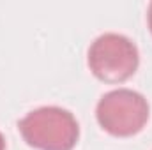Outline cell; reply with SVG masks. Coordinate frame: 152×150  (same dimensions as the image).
Instances as JSON below:
<instances>
[{
    "mask_svg": "<svg viewBox=\"0 0 152 150\" xmlns=\"http://www.w3.org/2000/svg\"><path fill=\"white\" fill-rule=\"evenodd\" d=\"M27 145L37 150H73L80 138L75 115L58 106H44L30 111L18 122Z\"/></svg>",
    "mask_w": 152,
    "mask_h": 150,
    "instance_id": "obj_1",
    "label": "cell"
},
{
    "mask_svg": "<svg viewBox=\"0 0 152 150\" xmlns=\"http://www.w3.org/2000/svg\"><path fill=\"white\" fill-rule=\"evenodd\" d=\"M140 55L136 44L120 34H103L88 48V67L104 83H122L136 73Z\"/></svg>",
    "mask_w": 152,
    "mask_h": 150,
    "instance_id": "obj_2",
    "label": "cell"
},
{
    "mask_svg": "<svg viewBox=\"0 0 152 150\" xmlns=\"http://www.w3.org/2000/svg\"><path fill=\"white\" fill-rule=\"evenodd\" d=\"M96 117L106 133L118 138H127L145 127L149 120V103L134 90H112L97 103Z\"/></svg>",
    "mask_w": 152,
    "mask_h": 150,
    "instance_id": "obj_3",
    "label": "cell"
},
{
    "mask_svg": "<svg viewBox=\"0 0 152 150\" xmlns=\"http://www.w3.org/2000/svg\"><path fill=\"white\" fill-rule=\"evenodd\" d=\"M147 20H149V28H151V32H152V2H151V5H149V11H147Z\"/></svg>",
    "mask_w": 152,
    "mask_h": 150,
    "instance_id": "obj_4",
    "label": "cell"
},
{
    "mask_svg": "<svg viewBox=\"0 0 152 150\" xmlns=\"http://www.w3.org/2000/svg\"><path fill=\"white\" fill-rule=\"evenodd\" d=\"M0 150H5V138L2 133H0Z\"/></svg>",
    "mask_w": 152,
    "mask_h": 150,
    "instance_id": "obj_5",
    "label": "cell"
}]
</instances>
